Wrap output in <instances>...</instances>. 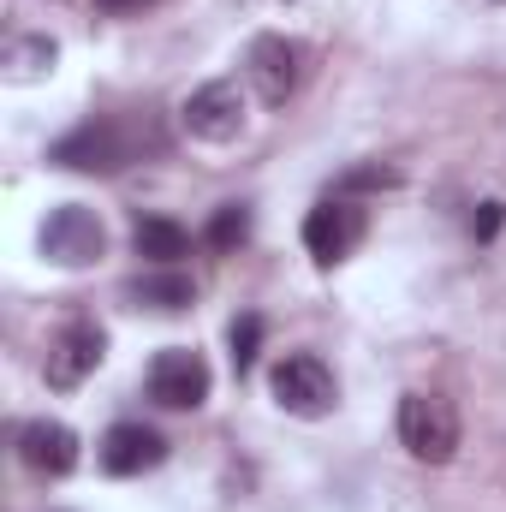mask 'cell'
Segmentation results:
<instances>
[{"mask_svg":"<svg viewBox=\"0 0 506 512\" xmlns=\"http://www.w3.org/2000/svg\"><path fill=\"white\" fill-rule=\"evenodd\" d=\"M131 155H137L131 126H126V120H108V114H96V120L72 126L54 149H48V161H54V167H66V173H120Z\"/></svg>","mask_w":506,"mask_h":512,"instance_id":"obj_1","label":"cell"},{"mask_svg":"<svg viewBox=\"0 0 506 512\" xmlns=\"http://www.w3.org/2000/svg\"><path fill=\"white\" fill-rule=\"evenodd\" d=\"M399 441L423 465H447L459 453V411L441 393H405L399 399Z\"/></svg>","mask_w":506,"mask_h":512,"instance_id":"obj_2","label":"cell"},{"mask_svg":"<svg viewBox=\"0 0 506 512\" xmlns=\"http://www.w3.org/2000/svg\"><path fill=\"white\" fill-rule=\"evenodd\" d=\"M102 358H108V328L90 322V316H72V322H60V328L48 334L42 376H48V387L72 393V387H84V376H90Z\"/></svg>","mask_w":506,"mask_h":512,"instance_id":"obj_3","label":"cell"},{"mask_svg":"<svg viewBox=\"0 0 506 512\" xmlns=\"http://www.w3.org/2000/svg\"><path fill=\"white\" fill-rule=\"evenodd\" d=\"M36 239H42V256H48L54 268H90L96 256L108 251V227H102V215L84 209V203L48 209V221H42Z\"/></svg>","mask_w":506,"mask_h":512,"instance_id":"obj_4","label":"cell"},{"mask_svg":"<svg viewBox=\"0 0 506 512\" xmlns=\"http://www.w3.org/2000/svg\"><path fill=\"white\" fill-rule=\"evenodd\" d=\"M268 387H274L280 411H292V417H328V411H334V399H340L334 370H328L316 352H286V358L274 364Z\"/></svg>","mask_w":506,"mask_h":512,"instance_id":"obj_5","label":"cell"},{"mask_svg":"<svg viewBox=\"0 0 506 512\" xmlns=\"http://www.w3.org/2000/svg\"><path fill=\"white\" fill-rule=\"evenodd\" d=\"M179 126L191 131L197 143H233L245 131V90L233 78H209L185 96L179 108Z\"/></svg>","mask_w":506,"mask_h":512,"instance_id":"obj_6","label":"cell"},{"mask_svg":"<svg viewBox=\"0 0 506 512\" xmlns=\"http://www.w3.org/2000/svg\"><path fill=\"white\" fill-rule=\"evenodd\" d=\"M364 233H370V215H364L352 197H328V203H316V209L304 215V251L316 256L322 268L346 262V256L364 245Z\"/></svg>","mask_w":506,"mask_h":512,"instance_id":"obj_7","label":"cell"},{"mask_svg":"<svg viewBox=\"0 0 506 512\" xmlns=\"http://www.w3.org/2000/svg\"><path fill=\"white\" fill-rule=\"evenodd\" d=\"M209 387H215V376H209L203 352H191V346H167L149 364V399L161 411H197L209 399Z\"/></svg>","mask_w":506,"mask_h":512,"instance_id":"obj_8","label":"cell"},{"mask_svg":"<svg viewBox=\"0 0 506 512\" xmlns=\"http://www.w3.org/2000/svg\"><path fill=\"white\" fill-rule=\"evenodd\" d=\"M245 66H251V84L268 108H280V102L304 84V48H298L292 36H256L251 54H245Z\"/></svg>","mask_w":506,"mask_h":512,"instance_id":"obj_9","label":"cell"},{"mask_svg":"<svg viewBox=\"0 0 506 512\" xmlns=\"http://www.w3.org/2000/svg\"><path fill=\"white\" fill-rule=\"evenodd\" d=\"M96 459H102L108 477H143V471H155V465L167 459V441H161V429H149V423H114V429L102 435Z\"/></svg>","mask_w":506,"mask_h":512,"instance_id":"obj_10","label":"cell"},{"mask_svg":"<svg viewBox=\"0 0 506 512\" xmlns=\"http://www.w3.org/2000/svg\"><path fill=\"white\" fill-rule=\"evenodd\" d=\"M18 459L36 477H66V471H78V435L60 417H30L18 429Z\"/></svg>","mask_w":506,"mask_h":512,"instance_id":"obj_11","label":"cell"},{"mask_svg":"<svg viewBox=\"0 0 506 512\" xmlns=\"http://www.w3.org/2000/svg\"><path fill=\"white\" fill-rule=\"evenodd\" d=\"M126 298L137 310H155V316H179L197 304V280L185 268H143L126 280Z\"/></svg>","mask_w":506,"mask_h":512,"instance_id":"obj_12","label":"cell"},{"mask_svg":"<svg viewBox=\"0 0 506 512\" xmlns=\"http://www.w3.org/2000/svg\"><path fill=\"white\" fill-rule=\"evenodd\" d=\"M131 251L149 268H179V256H191V233L179 221H167V215H143L131 227Z\"/></svg>","mask_w":506,"mask_h":512,"instance_id":"obj_13","label":"cell"},{"mask_svg":"<svg viewBox=\"0 0 506 512\" xmlns=\"http://www.w3.org/2000/svg\"><path fill=\"white\" fill-rule=\"evenodd\" d=\"M54 60H60L54 36H12V42H6V78H18V84L54 72Z\"/></svg>","mask_w":506,"mask_h":512,"instance_id":"obj_14","label":"cell"},{"mask_svg":"<svg viewBox=\"0 0 506 512\" xmlns=\"http://www.w3.org/2000/svg\"><path fill=\"white\" fill-rule=\"evenodd\" d=\"M203 239H209V251H239V245L251 239V209H245V203H221Z\"/></svg>","mask_w":506,"mask_h":512,"instance_id":"obj_15","label":"cell"},{"mask_svg":"<svg viewBox=\"0 0 506 512\" xmlns=\"http://www.w3.org/2000/svg\"><path fill=\"white\" fill-rule=\"evenodd\" d=\"M227 346H233V370L245 376V370L256 364V346H262V316H251V310H245V316H233Z\"/></svg>","mask_w":506,"mask_h":512,"instance_id":"obj_16","label":"cell"},{"mask_svg":"<svg viewBox=\"0 0 506 512\" xmlns=\"http://www.w3.org/2000/svg\"><path fill=\"white\" fill-rule=\"evenodd\" d=\"M340 185H346V191H358V185H399V173H393V167H352Z\"/></svg>","mask_w":506,"mask_h":512,"instance_id":"obj_17","label":"cell"},{"mask_svg":"<svg viewBox=\"0 0 506 512\" xmlns=\"http://www.w3.org/2000/svg\"><path fill=\"white\" fill-rule=\"evenodd\" d=\"M501 221H506V203H483V215L471 221V233H477V239H495V233H501Z\"/></svg>","mask_w":506,"mask_h":512,"instance_id":"obj_18","label":"cell"},{"mask_svg":"<svg viewBox=\"0 0 506 512\" xmlns=\"http://www.w3.org/2000/svg\"><path fill=\"white\" fill-rule=\"evenodd\" d=\"M96 12H114V18H131V12H143V6H155V0H90Z\"/></svg>","mask_w":506,"mask_h":512,"instance_id":"obj_19","label":"cell"}]
</instances>
